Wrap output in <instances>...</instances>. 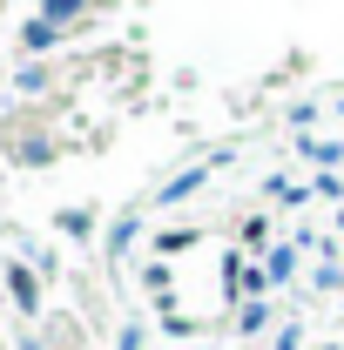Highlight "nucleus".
I'll return each instance as SVG.
<instances>
[]
</instances>
